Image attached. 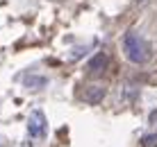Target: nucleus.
Here are the masks:
<instances>
[{
  "mask_svg": "<svg viewBox=\"0 0 157 147\" xmlns=\"http://www.w3.org/2000/svg\"><path fill=\"white\" fill-rule=\"evenodd\" d=\"M157 120V111H153V113H150V122H155Z\"/></svg>",
  "mask_w": 157,
  "mask_h": 147,
  "instance_id": "0eeeda50",
  "label": "nucleus"
},
{
  "mask_svg": "<svg viewBox=\"0 0 157 147\" xmlns=\"http://www.w3.org/2000/svg\"><path fill=\"white\" fill-rule=\"evenodd\" d=\"M48 134V118L41 109H34L28 118V136L32 140H39Z\"/></svg>",
  "mask_w": 157,
  "mask_h": 147,
  "instance_id": "f03ea898",
  "label": "nucleus"
},
{
  "mask_svg": "<svg viewBox=\"0 0 157 147\" xmlns=\"http://www.w3.org/2000/svg\"><path fill=\"white\" fill-rule=\"evenodd\" d=\"M23 81H25V86L32 88V91H41V88H46V84H48V79L41 77V75H28Z\"/></svg>",
  "mask_w": 157,
  "mask_h": 147,
  "instance_id": "39448f33",
  "label": "nucleus"
},
{
  "mask_svg": "<svg viewBox=\"0 0 157 147\" xmlns=\"http://www.w3.org/2000/svg\"><path fill=\"white\" fill-rule=\"evenodd\" d=\"M107 66V54L105 52H98L96 57H91L89 59V63H86V70L89 73H102Z\"/></svg>",
  "mask_w": 157,
  "mask_h": 147,
  "instance_id": "20e7f679",
  "label": "nucleus"
},
{
  "mask_svg": "<svg viewBox=\"0 0 157 147\" xmlns=\"http://www.w3.org/2000/svg\"><path fill=\"white\" fill-rule=\"evenodd\" d=\"M141 147H157V134L141 136Z\"/></svg>",
  "mask_w": 157,
  "mask_h": 147,
  "instance_id": "423d86ee",
  "label": "nucleus"
},
{
  "mask_svg": "<svg viewBox=\"0 0 157 147\" xmlns=\"http://www.w3.org/2000/svg\"><path fill=\"white\" fill-rule=\"evenodd\" d=\"M105 97H107V88L102 84H91V86H86L84 93H82V100L86 102V104H91V106L100 104Z\"/></svg>",
  "mask_w": 157,
  "mask_h": 147,
  "instance_id": "7ed1b4c3",
  "label": "nucleus"
},
{
  "mask_svg": "<svg viewBox=\"0 0 157 147\" xmlns=\"http://www.w3.org/2000/svg\"><path fill=\"white\" fill-rule=\"evenodd\" d=\"M0 147H7V145H5V140H2V138H0Z\"/></svg>",
  "mask_w": 157,
  "mask_h": 147,
  "instance_id": "6e6552de",
  "label": "nucleus"
},
{
  "mask_svg": "<svg viewBox=\"0 0 157 147\" xmlns=\"http://www.w3.org/2000/svg\"><path fill=\"white\" fill-rule=\"evenodd\" d=\"M123 52L132 63H146L150 57H153V50H150V43L144 39V36L134 34V32H128L123 36Z\"/></svg>",
  "mask_w": 157,
  "mask_h": 147,
  "instance_id": "f257e3e1",
  "label": "nucleus"
}]
</instances>
